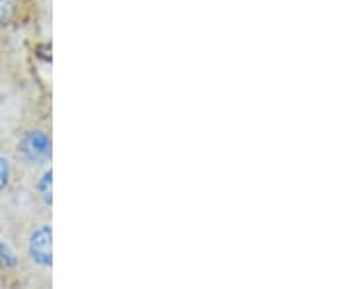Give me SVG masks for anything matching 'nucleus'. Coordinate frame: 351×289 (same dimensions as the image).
<instances>
[{
  "mask_svg": "<svg viewBox=\"0 0 351 289\" xmlns=\"http://www.w3.org/2000/svg\"><path fill=\"white\" fill-rule=\"evenodd\" d=\"M51 242H53V229L47 223L36 227L29 235L27 240V254L32 258V262L39 268H51L53 266V251H51Z\"/></svg>",
  "mask_w": 351,
  "mask_h": 289,
  "instance_id": "nucleus-2",
  "label": "nucleus"
},
{
  "mask_svg": "<svg viewBox=\"0 0 351 289\" xmlns=\"http://www.w3.org/2000/svg\"><path fill=\"white\" fill-rule=\"evenodd\" d=\"M16 264H18V258H16L14 251L4 240H0V266L10 270V268H16Z\"/></svg>",
  "mask_w": 351,
  "mask_h": 289,
  "instance_id": "nucleus-4",
  "label": "nucleus"
},
{
  "mask_svg": "<svg viewBox=\"0 0 351 289\" xmlns=\"http://www.w3.org/2000/svg\"><path fill=\"white\" fill-rule=\"evenodd\" d=\"M18 2L16 0H0V24H8L16 14Z\"/></svg>",
  "mask_w": 351,
  "mask_h": 289,
  "instance_id": "nucleus-5",
  "label": "nucleus"
},
{
  "mask_svg": "<svg viewBox=\"0 0 351 289\" xmlns=\"http://www.w3.org/2000/svg\"><path fill=\"white\" fill-rule=\"evenodd\" d=\"M10 176H12V168H10V163L0 157V192L6 189V186L10 184Z\"/></svg>",
  "mask_w": 351,
  "mask_h": 289,
  "instance_id": "nucleus-6",
  "label": "nucleus"
},
{
  "mask_svg": "<svg viewBox=\"0 0 351 289\" xmlns=\"http://www.w3.org/2000/svg\"><path fill=\"white\" fill-rule=\"evenodd\" d=\"M38 192L41 194L43 201L51 205V201H53V170L51 168H47L38 180Z\"/></svg>",
  "mask_w": 351,
  "mask_h": 289,
  "instance_id": "nucleus-3",
  "label": "nucleus"
},
{
  "mask_svg": "<svg viewBox=\"0 0 351 289\" xmlns=\"http://www.w3.org/2000/svg\"><path fill=\"white\" fill-rule=\"evenodd\" d=\"M18 154L32 166L45 164L51 159V137L41 129L27 131L18 145Z\"/></svg>",
  "mask_w": 351,
  "mask_h": 289,
  "instance_id": "nucleus-1",
  "label": "nucleus"
}]
</instances>
